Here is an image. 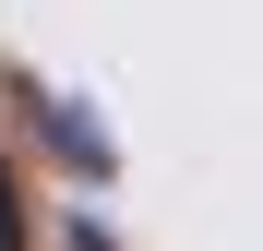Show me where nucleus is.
<instances>
[{"mask_svg":"<svg viewBox=\"0 0 263 251\" xmlns=\"http://www.w3.org/2000/svg\"><path fill=\"white\" fill-rule=\"evenodd\" d=\"M24 108H36V144H48V156L72 167V180L96 191V180H108V132L84 120V96H24Z\"/></svg>","mask_w":263,"mask_h":251,"instance_id":"f257e3e1","label":"nucleus"}]
</instances>
